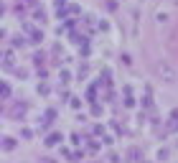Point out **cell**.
Wrapping results in <instances>:
<instances>
[{"label": "cell", "instance_id": "20", "mask_svg": "<svg viewBox=\"0 0 178 163\" xmlns=\"http://www.w3.org/2000/svg\"><path fill=\"white\" fill-rule=\"evenodd\" d=\"M33 18H36V20H46V13H43V10H36Z\"/></svg>", "mask_w": 178, "mask_h": 163}, {"label": "cell", "instance_id": "13", "mask_svg": "<svg viewBox=\"0 0 178 163\" xmlns=\"http://www.w3.org/2000/svg\"><path fill=\"white\" fill-rule=\"evenodd\" d=\"M48 92H51V84H46V82L38 84V94H48Z\"/></svg>", "mask_w": 178, "mask_h": 163}, {"label": "cell", "instance_id": "30", "mask_svg": "<svg viewBox=\"0 0 178 163\" xmlns=\"http://www.w3.org/2000/svg\"><path fill=\"white\" fill-rule=\"evenodd\" d=\"M41 163H56V160H48V158H46V160H41Z\"/></svg>", "mask_w": 178, "mask_h": 163}, {"label": "cell", "instance_id": "5", "mask_svg": "<svg viewBox=\"0 0 178 163\" xmlns=\"http://www.w3.org/2000/svg\"><path fill=\"white\" fill-rule=\"evenodd\" d=\"M99 84H104V87H109V84H112V71H109V69H102V76H99Z\"/></svg>", "mask_w": 178, "mask_h": 163}, {"label": "cell", "instance_id": "28", "mask_svg": "<svg viewBox=\"0 0 178 163\" xmlns=\"http://www.w3.org/2000/svg\"><path fill=\"white\" fill-rule=\"evenodd\" d=\"M69 13H74V15H76V13H82V8H79V5H69Z\"/></svg>", "mask_w": 178, "mask_h": 163}, {"label": "cell", "instance_id": "24", "mask_svg": "<svg viewBox=\"0 0 178 163\" xmlns=\"http://www.w3.org/2000/svg\"><path fill=\"white\" fill-rule=\"evenodd\" d=\"M8 97H10V87H8V84H3V99H8Z\"/></svg>", "mask_w": 178, "mask_h": 163}, {"label": "cell", "instance_id": "14", "mask_svg": "<svg viewBox=\"0 0 178 163\" xmlns=\"http://www.w3.org/2000/svg\"><path fill=\"white\" fill-rule=\"evenodd\" d=\"M122 105H125V107H135V97H132V94H127V97L122 99Z\"/></svg>", "mask_w": 178, "mask_h": 163}, {"label": "cell", "instance_id": "18", "mask_svg": "<svg viewBox=\"0 0 178 163\" xmlns=\"http://www.w3.org/2000/svg\"><path fill=\"white\" fill-rule=\"evenodd\" d=\"M69 105H71V110H79V105H82V102H79L76 97H69Z\"/></svg>", "mask_w": 178, "mask_h": 163}, {"label": "cell", "instance_id": "11", "mask_svg": "<svg viewBox=\"0 0 178 163\" xmlns=\"http://www.w3.org/2000/svg\"><path fill=\"white\" fill-rule=\"evenodd\" d=\"M10 41H13V46H23V44H26V38H23L21 33H18V36H13Z\"/></svg>", "mask_w": 178, "mask_h": 163}, {"label": "cell", "instance_id": "15", "mask_svg": "<svg viewBox=\"0 0 178 163\" xmlns=\"http://www.w3.org/2000/svg\"><path fill=\"white\" fill-rule=\"evenodd\" d=\"M143 107H153V97H150V92H145V97H143Z\"/></svg>", "mask_w": 178, "mask_h": 163}, {"label": "cell", "instance_id": "4", "mask_svg": "<svg viewBox=\"0 0 178 163\" xmlns=\"http://www.w3.org/2000/svg\"><path fill=\"white\" fill-rule=\"evenodd\" d=\"M28 38H31V44H33V46H38V44H41V41H43V33L38 31V28H33V31L28 33Z\"/></svg>", "mask_w": 178, "mask_h": 163}, {"label": "cell", "instance_id": "9", "mask_svg": "<svg viewBox=\"0 0 178 163\" xmlns=\"http://www.w3.org/2000/svg\"><path fill=\"white\" fill-rule=\"evenodd\" d=\"M43 117H46V122H43V128H46V125H48V122H53V120H56V110H53V107H48Z\"/></svg>", "mask_w": 178, "mask_h": 163}, {"label": "cell", "instance_id": "6", "mask_svg": "<svg viewBox=\"0 0 178 163\" xmlns=\"http://www.w3.org/2000/svg\"><path fill=\"white\" fill-rule=\"evenodd\" d=\"M13 61H15L13 51H5V54H3V66H5V69H10V66H13Z\"/></svg>", "mask_w": 178, "mask_h": 163}, {"label": "cell", "instance_id": "8", "mask_svg": "<svg viewBox=\"0 0 178 163\" xmlns=\"http://www.w3.org/2000/svg\"><path fill=\"white\" fill-rule=\"evenodd\" d=\"M127 158H130V163H132V160H135V163H140V158H143V155H140V150H137V148H130Z\"/></svg>", "mask_w": 178, "mask_h": 163}, {"label": "cell", "instance_id": "21", "mask_svg": "<svg viewBox=\"0 0 178 163\" xmlns=\"http://www.w3.org/2000/svg\"><path fill=\"white\" fill-rule=\"evenodd\" d=\"M107 163H120V155H117V153H109V158H107Z\"/></svg>", "mask_w": 178, "mask_h": 163}, {"label": "cell", "instance_id": "17", "mask_svg": "<svg viewBox=\"0 0 178 163\" xmlns=\"http://www.w3.org/2000/svg\"><path fill=\"white\" fill-rule=\"evenodd\" d=\"M69 79H71V71L64 69V71H61V82H64V84H69Z\"/></svg>", "mask_w": 178, "mask_h": 163}, {"label": "cell", "instance_id": "23", "mask_svg": "<svg viewBox=\"0 0 178 163\" xmlns=\"http://www.w3.org/2000/svg\"><path fill=\"white\" fill-rule=\"evenodd\" d=\"M92 133H94V135H102V133H104V128H102V125H94V128H92Z\"/></svg>", "mask_w": 178, "mask_h": 163}, {"label": "cell", "instance_id": "10", "mask_svg": "<svg viewBox=\"0 0 178 163\" xmlns=\"http://www.w3.org/2000/svg\"><path fill=\"white\" fill-rule=\"evenodd\" d=\"M87 148H89V153L94 155L97 150H99V143H97V140H92V138H89V140H87Z\"/></svg>", "mask_w": 178, "mask_h": 163}, {"label": "cell", "instance_id": "1", "mask_svg": "<svg viewBox=\"0 0 178 163\" xmlns=\"http://www.w3.org/2000/svg\"><path fill=\"white\" fill-rule=\"evenodd\" d=\"M26 110H28V102H18V105L10 107V117H23Z\"/></svg>", "mask_w": 178, "mask_h": 163}, {"label": "cell", "instance_id": "26", "mask_svg": "<svg viewBox=\"0 0 178 163\" xmlns=\"http://www.w3.org/2000/svg\"><path fill=\"white\" fill-rule=\"evenodd\" d=\"M122 64H127V66L132 64V59H130V54H122Z\"/></svg>", "mask_w": 178, "mask_h": 163}, {"label": "cell", "instance_id": "19", "mask_svg": "<svg viewBox=\"0 0 178 163\" xmlns=\"http://www.w3.org/2000/svg\"><path fill=\"white\" fill-rule=\"evenodd\" d=\"M33 64L41 66V64H43V54H36V56H33Z\"/></svg>", "mask_w": 178, "mask_h": 163}, {"label": "cell", "instance_id": "25", "mask_svg": "<svg viewBox=\"0 0 178 163\" xmlns=\"http://www.w3.org/2000/svg\"><path fill=\"white\" fill-rule=\"evenodd\" d=\"M107 8L109 10H117V0H107Z\"/></svg>", "mask_w": 178, "mask_h": 163}, {"label": "cell", "instance_id": "12", "mask_svg": "<svg viewBox=\"0 0 178 163\" xmlns=\"http://www.w3.org/2000/svg\"><path fill=\"white\" fill-rule=\"evenodd\" d=\"M21 138H23V140H31V138H33V130H31V128H23V130H21Z\"/></svg>", "mask_w": 178, "mask_h": 163}, {"label": "cell", "instance_id": "27", "mask_svg": "<svg viewBox=\"0 0 178 163\" xmlns=\"http://www.w3.org/2000/svg\"><path fill=\"white\" fill-rule=\"evenodd\" d=\"M79 140H82V138H79L76 133H71V145H79Z\"/></svg>", "mask_w": 178, "mask_h": 163}, {"label": "cell", "instance_id": "2", "mask_svg": "<svg viewBox=\"0 0 178 163\" xmlns=\"http://www.w3.org/2000/svg\"><path fill=\"white\" fill-rule=\"evenodd\" d=\"M58 143H61V133H56V130H53V133H48V135H46V145H48V148L58 145Z\"/></svg>", "mask_w": 178, "mask_h": 163}, {"label": "cell", "instance_id": "3", "mask_svg": "<svg viewBox=\"0 0 178 163\" xmlns=\"http://www.w3.org/2000/svg\"><path fill=\"white\" fill-rule=\"evenodd\" d=\"M99 87H102L99 82H94V84H89V87H87V99H89V102H94V99H97V92H99Z\"/></svg>", "mask_w": 178, "mask_h": 163}, {"label": "cell", "instance_id": "29", "mask_svg": "<svg viewBox=\"0 0 178 163\" xmlns=\"http://www.w3.org/2000/svg\"><path fill=\"white\" fill-rule=\"evenodd\" d=\"M26 5H28V8H36V5H38V0H26Z\"/></svg>", "mask_w": 178, "mask_h": 163}, {"label": "cell", "instance_id": "22", "mask_svg": "<svg viewBox=\"0 0 178 163\" xmlns=\"http://www.w3.org/2000/svg\"><path fill=\"white\" fill-rule=\"evenodd\" d=\"M74 26H76V20H74V18H69V20H66V23H64V28H69V31H71Z\"/></svg>", "mask_w": 178, "mask_h": 163}, {"label": "cell", "instance_id": "16", "mask_svg": "<svg viewBox=\"0 0 178 163\" xmlns=\"http://www.w3.org/2000/svg\"><path fill=\"white\" fill-rule=\"evenodd\" d=\"M89 112H92L94 117H99V115H102V105H92V110H89Z\"/></svg>", "mask_w": 178, "mask_h": 163}, {"label": "cell", "instance_id": "7", "mask_svg": "<svg viewBox=\"0 0 178 163\" xmlns=\"http://www.w3.org/2000/svg\"><path fill=\"white\" fill-rule=\"evenodd\" d=\"M13 148H15V138L5 135V138H3V150H13Z\"/></svg>", "mask_w": 178, "mask_h": 163}]
</instances>
